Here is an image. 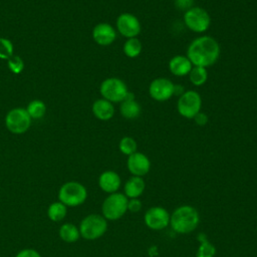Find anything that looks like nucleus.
I'll list each match as a JSON object with an SVG mask.
<instances>
[{
    "instance_id": "9b49d317",
    "label": "nucleus",
    "mask_w": 257,
    "mask_h": 257,
    "mask_svg": "<svg viewBox=\"0 0 257 257\" xmlns=\"http://www.w3.org/2000/svg\"><path fill=\"white\" fill-rule=\"evenodd\" d=\"M174 83L165 77L154 79L149 85V94L156 101H166L174 95Z\"/></svg>"
},
{
    "instance_id": "473e14b6",
    "label": "nucleus",
    "mask_w": 257,
    "mask_h": 257,
    "mask_svg": "<svg viewBox=\"0 0 257 257\" xmlns=\"http://www.w3.org/2000/svg\"><path fill=\"white\" fill-rule=\"evenodd\" d=\"M185 88L179 84H175L174 85V94H177V95H182L184 92H185Z\"/></svg>"
},
{
    "instance_id": "412c9836",
    "label": "nucleus",
    "mask_w": 257,
    "mask_h": 257,
    "mask_svg": "<svg viewBox=\"0 0 257 257\" xmlns=\"http://www.w3.org/2000/svg\"><path fill=\"white\" fill-rule=\"evenodd\" d=\"M142 49H143V45L141 40L138 37L127 38L122 47L124 55L128 58L138 57L141 54Z\"/></svg>"
},
{
    "instance_id": "bb28decb",
    "label": "nucleus",
    "mask_w": 257,
    "mask_h": 257,
    "mask_svg": "<svg viewBox=\"0 0 257 257\" xmlns=\"http://www.w3.org/2000/svg\"><path fill=\"white\" fill-rule=\"evenodd\" d=\"M13 55V44L12 42L4 37H0V58L8 59Z\"/></svg>"
},
{
    "instance_id": "2eb2a0df",
    "label": "nucleus",
    "mask_w": 257,
    "mask_h": 257,
    "mask_svg": "<svg viewBox=\"0 0 257 257\" xmlns=\"http://www.w3.org/2000/svg\"><path fill=\"white\" fill-rule=\"evenodd\" d=\"M119 112L122 117L126 119H136L140 116L142 112V107L140 103L135 99L133 92L128 91L125 98L120 102Z\"/></svg>"
},
{
    "instance_id": "a878e982",
    "label": "nucleus",
    "mask_w": 257,
    "mask_h": 257,
    "mask_svg": "<svg viewBox=\"0 0 257 257\" xmlns=\"http://www.w3.org/2000/svg\"><path fill=\"white\" fill-rule=\"evenodd\" d=\"M118 149L123 155L128 157L137 152L138 145L135 139H133L132 137H123L118 143Z\"/></svg>"
},
{
    "instance_id": "6e6552de",
    "label": "nucleus",
    "mask_w": 257,
    "mask_h": 257,
    "mask_svg": "<svg viewBox=\"0 0 257 257\" xmlns=\"http://www.w3.org/2000/svg\"><path fill=\"white\" fill-rule=\"evenodd\" d=\"M99 92L102 98L113 103L121 102L125 98L128 89L123 80L117 77H108L101 82Z\"/></svg>"
},
{
    "instance_id": "393cba45",
    "label": "nucleus",
    "mask_w": 257,
    "mask_h": 257,
    "mask_svg": "<svg viewBox=\"0 0 257 257\" xmlns=\"http://www.w3.org/2000/svg\"><path fill=\"white\" fill-rule=\"evenodd\" d=\"M199 241L201 243L196 257H214L216 254V249L213 244H211L204 234L199 235Z\"/></svg>"
},
{
    "instance_id": "7c9ffc66",
    "label": "nucleus",
    "mask_w": 257,
    "mask_h": 257,
    "mask_svg": "<svg viewBox=\"0 0 257 257\" xmlns=\"http://www.w3.org/2000/svg\"><path fill=\"white\" fill-rule=\"evenodd\" d=\"M141 208H142V203L138 198L128 200V202H127V210L128 211L136 213V212H139L141 210Z\"/></svg>"
},
{
    "instance_id": "f8f14e48",
    "label": "nucleus",
    "mask_w": 257,
    "mask_h": 257,
    "mask_svg": "<svg viewBox=\"0 0 257 257\" xmlns=\"http://www.w3.org/2000/svg\"><path fill=\"white\" fill-rule=\"evenodd\" d=\"M170 214L168 211L160 206L150 208L145 216V224L153 230H162L170 225Z\"/></svg>"
},
{
    "instance_id": "cd10ccee",
    "label": "nucleus",
    "mask_w": 257,
    "mask_h": 257,
    "mask_svg": "<svg viewBox=\"0 0 257 257\" xmlns=\"http://www.w3.org/2000/svg\"><path fill=\"white\" fill-rule=\"evenodd\" d=\"M7 64H8L9 69L13 73H15V74L20 73L23 70V68H24V62H23L22 58L20 56H18V55L10 56L7 59Z\"/></svg>"
},
{
    "instance_id": "39448f33",
    "label": "nucleus",
    "mask_w": 257,
    "mask_h": 257,
    "mask_svg": "<svg viewBox=\"0 0 257 257\" xmlns=\"http://www.w3.org/2000/svg\"><path fill=\"white\" fill-rule=\"evenodd\" d=\"M78 229L82 238L86 240H95L106 232L107 222L102 215L90 214L81 220Z\"/></svg>"
},
{
    "instance_id": "f03ea898",
    "label": "nucleus",
    "mask_w": 257,
    "mask_h": 257,
    "mask_svg": "<svg viewBox=\"0 0 257 257\" xmlns=\"http://www.w3.org/2000/svg\"><path fill=\"white\" fill-rule=\"evenodd\" d=\"M199 222L200 216L197 209L189 205L178 207L170 216V225L179 234L193 232L198 227Z\"/></svg>"
},
{
    "instance_id": "2f4dec72",
    "label": "nucleus",
    "mask_w": 257,
    "mask_h": 257,
    "mask_svg": "<svg viewBox=\"0 0 257 257\" xmlns=\"http://www.w3.org/2000/svg\"><path fill=\"white\" fill-rule=\"evenodd\" d=\"M195 120V122L200 125V126H203V125H206L207 122H208V115L204 112H199L195 115V117L193 118Z\"/></svg>"
},
{
    "instance_id": "0eeeda50",
    "label": "nucleus",
    "mask_w": 257,
    "mask_h": 257,
    "mask_svg": "<svg viewBox=\"0 0 257 257\" xmlns=\"http://www.w3.org/2000/svg\"><path fill=\"white\" fill-rule=\"evenodd\" d=\"M183 18L187 28L196 33H203L207 31L211 25V17L202 7L193 6L185 11Z\"/></svg>"
},
{
    "instance_id": "423d86ee",
    "label": "nucleus",
    "mask_w": 257,
    "mask_h": 257,
    "mask_svg": "<svg viewBox=\"0 0 257 257\" xmlns=\"http://www.w3.org/2000/svg\"><path fill=\"white\" fill-rule=\"evenodd\" d=\"M202 98L196 90H186L179 96L177 101V110L179 114L185 118L193 119L197 113L201 111Z\"/></svg>"
},
{
    "instance_id": "7ed1b4c3",
    "label": "nucleus",
    "mask_w": 257,
    "mask_h": 257,
    "mask_svg": "<svg viewBox=\"0 0 257 257\" xmlns=\"http://www.w3.org/2000/svg\"><path fill=\"white\" fill-rule=\"evenodd\" d=\"M86 198V188L75 181L64 183L58 191V199L66 207L79 206L85 202Z\"/></svg>"
},
{
    "instance_id": "c85d7f7f",
    "label": "nucleus",
    "mask_w": 257,
    "mask_h": 257,
    "mask_svg": "<svg viewBox=\"0 0 257 257\" xmlns=\"http://www.w3.org/2000/svg\"><path fill=\"white\" fill-rule=\"evenodd\" d=\"M174 3L179 10L187 11L188 9L193 7L194 0H174Z\"/></svg>"
},
{
    "instance_id": "1a4fd4ad",
    "label": "nucleus",
    "mask_w": 257,
    "mask_h": 257,
    "mask_svg": "<svg viewBox=\"0 0 257 257\" xmlns=\"http://www.w3.org/2000/svg\"><path fill=\"white\" fill-rule=\"evenodd\" d=\"M31 117L23 107H15L8 111L5 116V125L7 130L16 135L24 134L31 124Z\"/></svg>"
},
{
    "instance_id": "5701e85b",
    "label": "nucleus",
    "mask_w": 257,
    "mask_h": 257,
    "mask_svg": "<svg viewBox=\"0 0 257 257\" xmlns=\"http://www.w3.org/2000/svg\"><path fill=\"white\" fill-rule=\"evenodd\" d=\"M188 75L191 83L195 86H202L208 79V71L202 66H193Z\"/></svg>"
},
{
    "instance_id": "f257e3e1",
    "label": "nucleus",
    "mask_w": 257,
    "mask_h": 257,
    "mask_svg": "<svg viewBox=\"0 0 257 257\" xmlns=\"http://www.w3.org/2000/svg\"><path fill=\"white\" fill-rule=\"evenodd\" d=\"M220 56V45L211 36L204 35L195 38L188 46L187 57L193 66L208 67L217 62Z\"/></svg>"
},
{
    "instance_id": "f3484780",
    "label": "nucleus",
    "mask_w": 257,
    "mask_h": 257,
    "mask_svg": "<svg viewBox=\"0 0 257 257\" xmlns=\"http://www.w3.org/2000/svg\"><path fill=\"white\" fill-rule=\"evenodd\" d=\"M193 64L187 56L175 55L169 61V70L175 76H186L189 74Z\"/></svg>"
},
{
    "instance_id": "4be33fe9",
    "label": "nucleus",
    "mask_w": 257,
    "mask_h": 257,
    "mask_svg": "<svg viewBox=\"0 0 257 257\" xmlns=\"http://www.w3.org/2000/svg\"><path fill=\"white\" fill-rule=\"evenodd\" d=\"M66 213H67L66 206L60 201L50 204L47 209V216L53 222H59L63 220L64 217L66 216Z\"/></svg>"
},
{
    "instance_id": "9d476101",
    "label": "nucleus",
    "mask_w": 257,
    "mask_h": 257,
    "mask_svg": "<svg viewBox=\"0 0 257 257\" xmlns=\"http://www.w3.org/2000/svg\"><path fill=\"white\" fill-rule=\"evenodd\" d=\"M115 25L119 34L126 39L137 37L142 30V25L138 17L128 12L119 14L116 18Z\"/></svg>"
},
{
    "instance_id": "b1692460",
    "label": "nucleus",
    "mask_w": 257,
    "mask_h": 257,
    "mask_svg": "<svg viewBox=\"0 0 257 257\" xmlns=\"http://www.w3.org/2000/svg\"><path fill=\"white\" fill-rule=\"evenodd\" d=\"M26 110L32 119H39L44 116L46 112V105L42 100L34 99L28 103Z\"/></svg>"
},
{
    "instance_id": "ddd939ff",
    "label": "nucleus",
    "mask_w": 257,
    "mask_h": 257,
    "mask_svg": "<svg viewBox=\"0 0 257 257\" xmlns=\"http://www.w3.org/2000/svg\"><path fill=\"white\" fill-rule=\"evenodd\" d=\"M126 166L133 176L143 177L149 173L151 169V162L145 154L136 152L128 156Z\"/></svg>"
},
{
    "instance_id": "c756f323",
    "label": "nucleus",
    "mask_w": 257,
    "mask_h": 257,
    "mask_svg": "<svg viewBox=\"0 0 257 257\" xmlns=\"http://www.w3.org/2000/svg\"><path fill=\"white\" fill-rule=\"evenodd\" d=\"M15 257H41L40 253L38 251H36L35 249H31V248H26L23 249L21 251H19Z\"/></svg>"
},
{
    "instance_id": "dca6fc26",
    "label": "nucleus",
    "mask_w": 257,
    "mask_h": 257,
    "mask_svg": "<svg viewBox=\"0 0 257 257\" xmlns=\"http://www.w3.org/2000/svg\"><path fill=\"white\" fill-rule=\"evenodd\" d=\"M121 184L120 177L117 173L113 171H104L100 174L98 178V186L99 188L108 194H112L117 192Z\"/></svg>"
},
{
    "instance_id": "20e7f679",
    "label": "nucleus",
    "mask_w": 257,
    "mask_h": 257,
    "mask_svg": "<svg viewBox=\"0 0 257 257\" xmlns=\"http://www.w3.org/2000/svg\"><path fill=\"white\" fill-rule=\"evenodd\" d=\"M127 197L122 193L109 194L101 206L102 216L110 221L120 219L127 211Z\"/></svg>"
},
{
    "instance_id": "aec40b11",
    "label": "nucleus",
    "mask_w": 257,
    "mask_h": 257,
    "mask_svg": "<svg viewBox=\"0 0 257 257\" xmlns=\"http://www.w3.org/2000/svg\"><path fill=\"white\" fill-rule=\"evenodd\" d=\"M59 237L66 243H74L80 237L79 229L72 223H64L59 228Z\"/></svg>"
},
{
    "instance_id": "4468645a",
    "label": "nucleus",
    "mask_w": 257,
    "mask_h": 257,
    "mask_svg": "<svg viewBox=\"0 0 257 257\" xmlns=\"http://www.w3.org/2000/svg\"><path fill=\"white\" fill-rule=\"evenodd\" d=\"M92 38L100 46L110 45L116 38L115 29L108 23H98L92 29Z\"/></svg>"
},
{
    "instance_id": "6ab92c4d",
    "label": "nucleus",
    "mask_w": 257,
    "mask_h": 257,
    "mask_svg": "<svg viewBox=\"0 0 257 257\" xmlns=\"http://www.w3.org/2000/svg\"><path fill=\"white\" fill-rule=\"evenodd\" d=\"M145 187L146 184L142 177L133 176L124 184V195L131 199L139 198L144 193Z\"/></svg>"
},
{
    "instance_id": "a211bd4d",
    "label": "nucleus",
    "mask_w": 257,
    "mask_h": 257,
    "mask_svg": "<svg viewBox=\"0 0 257 257\" xmlns=\"http://www.w3.org/2000/svg\"><path fill=\"white\" fill-rule=\"evenodd\" d=\"M91 109L94 116L100 120H108L114 114V107L112 102L104 98L96 99L92 103Z\"/></svg>"
}]
</instances>
